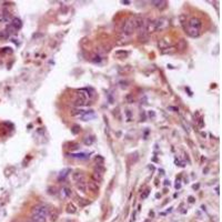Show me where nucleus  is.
<instances>
[{"label": "nucleus", "mask_w": 222, "mask_h": 222, "mask_svg": "<svg viewBox=\"0 0 222 222\" xmlns=\"http://www.w3.org/2000/svg\"><path fill=\"white\" fill-rule=\"evenodd\" d=\"M48 213H49V209H48L47 205H37V207H34V210H32V214L40 215V217H43L46 219L48 217Z\"/></svg>", "instance_id": "f257e3e1"}, {"label": "nucleus", "mask_w": 222, "mask_h": 222, "mask_svg": "<svg viewBox=\"0 0 222 222\" xmlns=\"http://www.w3.org/2000/svg\"><path fill=\"white\" fill-rule=\"evenodd\" d=\"M189 27L192 28V29H196V30H201V27H202V22L199 18L193 17L189 20Z\"/></svg>", "instance_id": "f03ea898"}, {"label": "nucleus", "mask_w": 222, "mask_h": 222, "mask_svg": "<svg viewBox=\"0 0 222 222\" xmlns=\"http://www.w3.org/2000/svg\"><path fill=\"white\" fill-rule=\"evenodd\" d=\"M155 21V26H157V30H161V29H164V28H167L168 25H169V22H168V20L165 19V18H160V19H158V20H154Z\"/></svg>", "instance_id": "7ed1b4c3"}, {"label": "nucleus", "mask_w": 222, "mask_h": 222, "mask_svg": "<svg viewBox=\"0 0 222 222\" xmlns=\"http://www.w3.org/2000/svg\"><path fill=\"white\" fill-rule=\"evenodd\" d=\"M72 180H73L76 183L81 182V181H85V174H83V172L80 170L75 171V172L72 173Z\"/></svg>", "instance_id": "20e7f679"}, {"label": "nucleus", "mask_w": 222, "mask_h": 222, "mask_svg": "<svg viewBox=\"0 0 222 222\" xmlns=\"http://www.w3.org/2000/svg\"><path fill=\"white\" fill-rule=\"evenodd\" d=\"M87 189H89V191H91L94 193H97L99 191V186H98V183H96L94 181H90L87 183Z\"/></svg>", "instance_id": "39448f33"}, {"label": "nucleus", "mask_w": 222, "mask_h": 222, "mask_svg": "<svg viewBox=\"0 0 222 222\" xmlns=\"http://www.w3.org/2000/svg\"><path fill=\"white\" fill-rule=\"evenodd\" d=\"M169 44H170V39H168V38H163V39H161V40L159 41V43H158L159 48L162 49V50L169 48Z\"/></svg>", "instance_id": "423d86ee"}, {"label": "nucleus", "mask_w": 222, "mask_h": 222, "mask_svg": "<svg viewBox=\"0 0 222 222\" xmlns=\"http://www.w3.org/2000/svg\"><path fill=\"white\" fill-rule=\"evenodd\" d=\"M82 120H85V121H88V120H91V119H94V111L92 110H90V111H85V113L80 117Z\"/></svg>", "instance_id": "0eeeda50"}, {"label": "nucleus", "mask_w": 222, "mask_h": 222, "mask_svg": "<svg viewBox=\"0 0 222 222\" xmlns=\"http://www.w3.org/2000/svg\"><path fill=\"white\" fill-rule=\"evenodd\" d=\"M10 25L13 27V28H16L17 30H19V29L22 27V22H21V20H20L19 18H13V19L11 20V24H10Z\"/></svg>", "instance_id": "6e6552de"}, {"label": "nucleus", "mask_w": 222, "mask_h": 222, "mask_svg": "<svg viewBox=\"0 0 222 222\" xmlns=\"http://www.w3.org/2000/svg\"><path fill=\"white\" fill-rule=\"evenodd\" d=\"M70 172H71V169H69V168H67V169H63L62 171H60L58 179L59 180H65L67 177H68V174L70 173Z\"/></svg>", "instance_id": "1a4fd4ad"}, {"label": "nucleus", "mask_w": 222, "mask_h": 222, "mask_svg": "<svg viewBox=\"0 0 222 222\" xmlns=\"http://www.w3.org/2000/svg\"><path fill=\"white\" fill-rule=\"evenodd\" d=\"M91 181H94L96 183H98V182H101L102 181V174H99V173H96L94 172L92 173V176H91Z\"/></svg>", "instance_id": "9d476101"}, {"label": "nucleus", "mask_w": 222, "mask_h": 222, "mask_svg": "<svg viewBox=\"0 0 222 222\" xmlns=\"http://www.w3.org/2000/svg\"><path fill=\"white\" fill-rule=\"evenodd\" d=\"M77 189L81 192H87V183L85 181H81V182H78L77 183Z\"/></svg>", "instance_id": "9b49d317"}, {"label": "nucleus", "mask_w": 222, "mask_h": 222, "mask_svg": "<svg viewBox=\"0 0 222 222\" xmlns=\"http://www.w3.org/2000/svg\"><path fill=\"white\" fill-rule=\"evenodd\" d=\"M48 215L50 217V220H51V221H56V220L58 219V211H57L56 209H53L51 211H49Z\"/></svg>", "instance_id": "f8f14e48"}, {"label": "nucleus", "mask_w": 222, "mask_h": 222, "mask_svg": "<svg viewBox=\"0 0 222 222\" xmlns=\"http://www.w3.org/2000/svg\"><path fill=\"white\" fill-rule=\"evenodd\" d=\"M31 221L32 222H46L47 219L43 218V217H40V215H36V214H32L31 217Z\"/></svg>", "instance_id": "ddd939ff"}, {"label": "nucleus", "mask_w": 222, "mask_h": 222, "mask_svg": "<svg viewBox=\"0 0 222 222\" xmlns=\"http://www.w3.org/2000/svg\"><path fill=\"white\" fill-rule=\"evenodd\" d=\"M186 48H187V42H186L183 39H181V40L179 41V43H178V46H177V48H176V49H177V50L179 49L180 51H183Z\"/></svg>", "instance_id": "4468645a"}, {"label": "nucleus", "mask_w": 222, "mask_h": 222, "mask_svg": "<svg viewBox=\"0 0 222 222\" xmlns=\"http://www.w3.org/2000/svg\"><path fill=\"white\" fill-rule=\"evenodd\" d=\"M128 51H123V50H121V51H117L114 53V56L117 57V58H119V59H123V58H126V57H128Z\"/></svg>", "instance_id": "2eb2a0df"}, {"label": "nucleus", "mask_w": 222, "mask_h": 222, "mask_svg": "<svg viewBox=\"0 0 222 222\" xmlns=\"http://www.w3.org/2000/svg\"><path fill=\"white\" fill-rule=\"evenodd\" d=\"M5 31L7 32V34H8V36H11V34H16L18 30L16 29V28H13V27L11 26V25H9V26L7 27V29H6Z\"/></svg>", "instance_id": "dca6fc26"}, {"label": "nucleus", "mask_w": 222, "mask_h": 222, "mask_svg": "<svg viewBox=\"0 0 222 222\" xmlns=\"http://www.w3.org/2000/svg\"><path fill=\"white\" fill-rule=\"evenodd\" d=\"M76 211H77V208L75 207V205H72V203H69L67 205V212L70 214H73L76 213Z\"/></svg>", "instance_id": "f3484780"}, {"label": "nucleus", "mask_w": 222, "mask_h": 222, "mask_svg": "<svg viewBox=\"0 0 222 222\" xmlns=\"http://www.w3.org/2000/svg\"><path fill=\"white\" fill-rule=\"evenodd\" d=\"M152 3H154V6L158 7L159 9L165 8V6H167V1H152Z\"/></svg>", "instance_id": "a211bd4d"}, {"label": "nucleus", "mask_w": 222, "mask_h": 222, "mask_svg": "<svg viewBox=\"0 0 222 222\" xmlns=\"http://www.w3.org/2000/svg\"><path fill=\"white\" fill-rule=\"evenodd\" d=\"M87 104H88L87 100H82V99H79V98H77V100L75 101V106H77V107H83V106H87Z\"/></svg>", "instance_id": "6ab92c4d"}, {"label": "nucleus", "mask_w": 222, "mask_h": 222, "mask_svg": "<svg viewBox=\"0 0 222 222\" xmlns=\"http://www.w3.org/2000/svg\"><path fill=\"white\" fill-rule=\"evenodd\" d=\"M72 158H77V159H88L89 155L87 153H73L71 154Z\"/></svg>", "instance_id": "aec40b11"}, {"label": "nucleus", "mask_w": 222, "mask_h": 222, "mask_svg": "<svg viewBox=\"0 0 222 222\" xmlns=\"http://www.w3.org/2000/svg\"><path fill=\"white\" fill-rule=\"evenodd\" d=\"M177 51V49H176V47H170V48H167V49H164L162 50V53L164 54H172V53H174V52Z\"/></svg>", "instance_id": "412c9836"}, {"label": "nucleus", "mask_w": 222, "mask_h": 222, "mask_svg": "<svg viewBox=\"0 0 222 222\" xmlns=\"http://www.w3.org/2000/svg\"><path fill=\"white\" fill-rule=\"evenodd\" d=\"M94 172H96V173H99V174H103L104 168H103L101 164H98V165H96V168H94Z\"/></svg>", "instance_id": "4be33fe9"}, {"label": "nucleus", "mask_w": 222, "mask_h": 222, "mask_svg": "<svg viewBox=\"0 0 222 222\" xmlns=\"http://www.w3.org/2000/svg\"><path fill=\"white\" fill-rule=\"evenodd\" d=\"M85 110H81V109H77V110H73L71 112V114L72 116H78V117H81L83 113H85Z\"/></svg>", "instance_id": "5701e85b"}, {"label": "nucleus", "mask_w": 222, "mask_h": 222, "mask_svg": "<svg viewBox=\"0 0 222 222\" xmlns=\"http://www.w3.org/2000/svg\"><path fill=\"white\" fill-rule=\"evenodd\" d=\"M62 193H63V196H71V191H70L68 188H63V189H62Z\"/></svg>", "instance_id": "b1692460"}, {"label": "nucleus", "mask_w": 222, "mask_h": 222, "mask_svg": "<svg viewBox=\"0 0 222 222\" xmlns=\"http://www.w3.org/2000/svg\"><path fill=\"white\" fill-rule=\"evenodd\" d=\"M92 142H94V138H92V137H88L85 140V145H92Z\"/></svg>", "instance_id": "393cba45"}, {"label": "nucleus", "mask_w": 222, "mask_h": 222, "mask_svg": "<svg viewBox=\"0 0 222 222\" xmlns=\"http://www.w3.org/2000/svg\"><path fill=\"white\" fill-rule=\"evenodd\" d=\"M71 131H72V133H75V135H76V133H78V132L80 131V127L77 126V124H75V126L72 127V129H71Z\"/></svg>", "instance_id": "a878e982"}, {"label": "nucleus", "mask_w": 222, "mask_h": 222, "mask_svg": "<svg viewBox=\"0 0 222 222\" xmlns=\"http://www.w3.org/2000/svg\"><path fill=\"white\" fill-rule=\"evenodd\" d=\"M8 37V34H7V32L3 30V31H0V38L1 39H5V38H7Z\"/></svg>", "instance_id": "bb28decb"}, {"label": "nucleus", "mask_w": 222, "mask_h": 222, "mask_svg": "<svg viewBox=\"0 0 222 222\" xmlns=\"http://www.w3.org/2000/svg\"><path fill=\"white\" fill-rule=\"evenodd\" d=\"M189 199H190V202H193V198H192V196H190Z\"/></svg>", "instance_id": "cd10ccee"}, {"label": "nucleus", "mask_w": 222, "mask_h": 222, "mask_svg": "<svg viewBox=\"0 0 222 222\" xmlns=\"http://www.w3.org/2000/svg\"><path fill=\"white\" fill-rule=\"evenodd\" d=\"M0 13H1V10H0Z\"/></svg>", "instance_id": "c85d7f7f"}, {"label": "nucleus", "mask_w": 222, "mask_h": 222, "mask_svg": "<svg viewBox=\"0 0 222 222\" xmlns=\"http://www.w3.org/2000/svg\"><path fill=\"white\" fill-rule=\"evenodd\" d=\"M31 222H32V221H31Z\"/></svg>", "instance_id": "c756f323"}]
</instances>
